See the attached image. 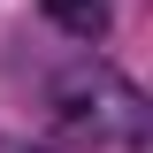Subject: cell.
<instances>
[{
	"mask_svg": "<svg viewBox=\"0 0 153 153\" xmlns=\"http://www.w3.org/2000/svg\"><path fill=\"white\" fill-rule=\"evenodd\" d=\"M46 107H54L61 138H76V146H138L146 138V92L123 69H107V61L61 69L54 92H46Z\"/></svg>",
	"mask_w": 153,
	"mask_h": 153,
	"instance_id": "6da1fadb",
	"label": "cell"
},
{
	"mask_svg": "<svg viewBox=\"0 0 153 153\" xmlns=\"http://www.w3.org/2000/svg\"><path fill=\"white\" fill-rule=\"evenodd\" d=\"M38 8L69 38H107V23H115V0H38Z\"/></svg>",
	"mask_w": 153,
	"mask_h": 153,
	"instance_id": "7a4b0ae2",
	"label": "cell"
}]
</instances>
